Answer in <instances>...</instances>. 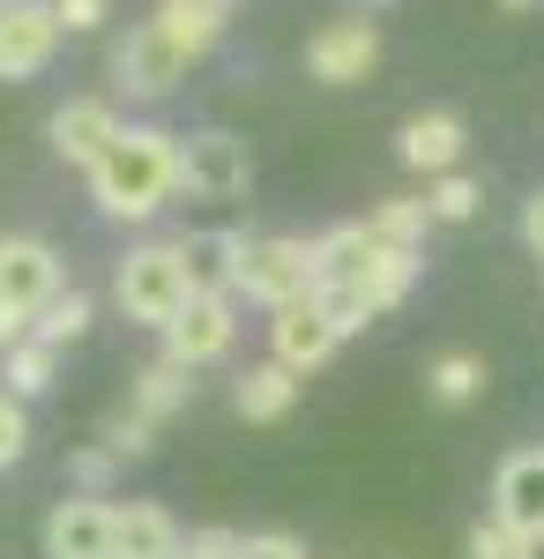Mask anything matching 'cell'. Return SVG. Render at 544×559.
I'll use <instances>...</instances> for the list:
<instances>
[{"label":"cell","mask_w":544,"mask_h":559,"mask_svg":"<svg viewBox=\"0 0 544 559\" xmlns=\"http://www.w3.org/2000/svg\"><path fill=\"white\" fill-rule=\"evenodd\" d=\"M321 292V239H292V231H269V239H247L239 254V299L253 306H298Z\"/></svg>","instance_id":"5"},{"label":"cell","mask_w":544,"mask_h":559,"mask_svg":"<svg viewBox=\"0 0 544 559\" xmlns=\"http://www.w3.org/2000/svg\"><path fill=\"white\" fill-rule=\"evenodd\" d=\"M45 134H52V150H60V165H83L90 173V165L127 134V120H120L113 97H68V105L45 120Z\"/></svg>","instance_id":"13"},{"label":"cell","mask_w":544,"mask_h":559,"mask_svg":"<svg viewBox=\"0 0 544 559\" xmlns=\"http://www.w3.org/2000/svg\"><path fill=\"white\" fill-rule=\"evenodd\" d=\"M522 239H530V254H537V269H544V187L522 202Z\"/></svg>","instance_id":"33"},{"label":"cell","mask_w":544,"mask_h":559,"mask_svg":"<svg viewBox=\"0 0 544 559\" xmlns=\"http://www.w3.org/2000/svg\"><path fill=\"white\" fill-rule=\"evenodd\" d=\"M298 381H306V373L276 366V358H261V366H247V373L232 381V411H239L247 426H284L292 403H298Z\"/></svg>","instance_id":"16"},{"label":"cell","mask_w":544,"mask_h":559,"mask_svg":"<svg viewBox=\"0 0 544 559\" xmlns=\"http://www.w3.org/2000/svg\"><path fill=\"white\" fill-rule=\"evenodd\" d=\"M335 350H343V329L321 299H298V306H276L269 313V358L292 366V373H321Z\"/></svg>","instance_id":"12"},{"label":"cell","mask_w":544,"mask_h":559,"mask_svg":"<svg viewBox=\"0 0 544 559\" xmlns=\"http://www.w3.org/2000/svg\"><path fill=\"white\" fill-rule=\"evenodd\" d=\"M23 448H31V411H23L15 388H0V471H15Z\"/></svg>","instance_id":"26"},{"label":"cell","mask_w":544,"mask_h":559,"mask_svg":"<svg viewBox=\"0 0 544 559\" xmlns=\"http://www.w3.org/2000/svg\"><path fill=\"white\" fill-rule=\"evenodd\" d=\"M462 142H470L462 112H411L403 134H395V157H403L411 173L440 179V173H456V165H462Z\"/></svg>","instance_id":"15"},{"label":"cell","mask_w":544,"mask_h":559,"mask_svg":"<svg viewBox=\"0 0 544 559\" xmlns=\"http://www.w3.org/2000/svg\"><path fill=\"white\" fill-rule=\"evenodd\" d=\"M425 202H433V224H470L477 216V179H462V173H440L433 187H425Z\"/></svg>","instance_id":"25"},{"label":"cell","mask_w":544,"mask_h":559,"mask_svg":"<svg viewBox=\"0 0 544 559\" xmlns=\"http://www.w3.org/2000/svg\"><path fill=\"white\" fill-rule=\"evenodd\" d=\"M239 559H306V545H298L292 530H253L247 545H239Z\"/></svg>","instance_id":"31"},{"label":"cell","mask_w":544,"mask_h":559,"mask_svg":"<svg viewBox=\"0 0 544 559\" xmlns=\"http://www.w3.org/2000/svg\"><path fill=\"white\" fill-rule=\"evenodd\" d=\"M515 559H544V530H537V537H522V552H515Z\"/></svg>","instance_id":"34"},{"label":"cell","mask_w":544,"mask_h":559,"mask_svg":"<svg viewBox=\"0 0 544 559\" xmlns=\"http://www.w3.org/2000/svg\"><path fill=\"white\" fill-rule=\"evenodd\" d=\"M232 336H239V299L232 292H194L187 313L165 329V358L187 366V373H202V366H216L232 350Z\"/></svg>","instance_id":"10"},{"label":"cell","mask_w":544,"mask_h":559,"mask_svg":"<svg viewBox=\"0 0 544 559\" xmlns=\"http://www.w3.org/2000/svg\"><path fill=\"white\" fill-rule=\"evenodd\" d=\"M253 187V150L224 128L179 134V194L187 202H239Z\"/></svg>","instance_id":"6"},{"label":"cell","mask_w":544,"mask_h":559,"mask_svg":"<svg viewBox=\"0 0 544 559\" xmlns=\"http://www.w3.org/2000/svg\"><path fill=\"white\" fill-rule=\"evenodd\" d=\"M358 8H388V0H358Z\"/></svg>","instance_id":"37"},{"label":"cell","mask_w":544,"mask_h":559,"mask_svg":"<svg viewBox=\"0 0 544 559\" xmlns=\"http://www.w3.org/2000/svg\"><path fill=\"white\" fill-rule=\"evenodd\" d=\"M90 313H97V306H90V292H83V284H68V292H60V299L38 313V336L68 350V344H75V336L90 329Z\"/></svg>","instance_id":"24"},{"label":"cell","mask_w":544,"mask_h":559,"mask_svg":"<svg viewBox=\"0 0 544 559\" xmlns=\"http://www.w3.org/2000/svg\"><path fill=\"white\" fill-rule=\"evenodd\" d=\"M366 224H374L388 247H425V224H433V202L425 194H388L380 210H366Z\"/></svg>","instance_id":"23"},{"label":"cell","mask_w":544,"mask_h":559,"mask_svg":"<svg viewBox=\"0 0 544 559\" xmlns=\"http://www.w3.org/2000/svg\"><path fill=\"white\" fill-rule=\"evenodd\" d=\"M68 292V261L52 239H31V231H8L0 239V350L38 336V313Z\"/></svg>","instance_id":"3"},{"label":"cell","mask_w":544,"mask_h":559,"mask_svg":"<svg viewBox=\"0 0 544 559\" xmlns=\"http://www.w3.org/2000/svg\"><path fill=\"white\" fill-rule=\"evenodd\" d=\"M179 194V134L157 120H127V134L90 165V202L113 224H150Z\"/></svg>","instance_id":"1"},{"label":"cell","mask_w":544,"mask_h":559,"mask_svg":"<svg viewBox=\"0 0 544 559\" xmlns=\"http://www.w3.org/2000/svg\"><path fill=\"white\" fill-rule=\"evenodd\" d=\"M462 552H470V559H515V552H522V530H507V522L485 508V522H470Z\"/></svg>","instance_id":"27"},{"label":"cell","mask_w":544,"mask_h":559,"mask_svg":"<svg viewBox=\"0 0 544 559\" xmlns=\"http://www.w3.org/2000/svg\"><path fill=\"white\" fill-rule=\"evenodd\" d=\"M507 15H530V8H544V0H500Z\"/></svg>","instance_id":"35"},{"label":"cell","mask_w":544,"mask_h":559,"mask_svg":"<svg viewBox=\"0 0 544 559\" xmlns=\"http://www.w3.org/2000/svg\"><path fill=\"white\" fill-rule=\"evenodd\" d=\"M60 15H52V0H0V83H31L52 68V52H60Z\"/></svg>","instance_id":"9"},{"label":"cell","mask_w":544,"mask_h":559,"mask_svg":"<svg viewBox=\"0 0 544 559\" xmlns=\"http://www.w3.org/2000/svg\"><path fill=\"white\" fill-rule=\"evenodd\" d=\"M157 23H165V38L187 52V60H202L216 38H224V15L202 8V0H157Z\"/></svg>","instance_id":"22"},{"label":"cell","mask_w":544,"mask_h":559,"mask_svg":"<svg viewBox=\"0 0 544 559\" xmlns=\"http://www.w3.org/2000/svg\"><path fill=\"white\" fill-rule=\"evenodd\" d=\"M380 60V31L366 23V15H335V23H321L314 38H306V75L329 90H351L366 83Z\"/></svg>","instance_id":"11"},{"label":"cell","mask_w":544,"mask_h":559,"mask_svg":"<svg viewBox=\"0 0 544 559\" xmlns=\"http://www.w3.org/2000/svg\"><path fill=\"white\" fill-rule=\"evenodd\" d=\"M38 545H45V559H120V500H105V492L52 500Z\"/></svg>","instance_id":"7"},{"label":"cell","mask_w":544,"mask_h":559,"mask_svg":"<svg viewBox=\"0 0 544 559\" xmlns=\"http://www.w3.org/2000/svg\"><path fill=\"white\" fill-rule=\"evenodd\" d=\"M187 530L157 500H120V559H179Z\"/></svg>","instance_id":"18"},{"label":"cell","mask_w":544,"mask_h":559,"mask_svg":"<svg viewBox=\"0 0 544 559\" xmlns=\"http://www.w3.org/2000/svg\"><path fill=\"white\" fill-rule=\"evenodd\" d=\"M485 381H493V373H485V358H477V350H440V358L425 366V395H433L440 411L477 403V395H485Z\"/></svg>","instance_id":"20"},{"label":"cell","mask_w":544,"mask_h":559,"mask_svg":"<svg viewBox=\"0 0 544 559\" xmlns=\"http://www.w3.org/2000/svg\"><path fill=\"white\" fill-rule=\"evenodd\" d=\"M187 52L165 38V23L150 15V23H134L120 45H113V83L127 90V97H142V105H157V97H172V90L187 83Z\"/></svg>","instance_id":"8"},{"label":"cell","mask_w":544,"mask_h":559,"mask_svg":"<svg viewBox=\"0 0 544 559\" xmlns=\"http://www.w3.org/2000/svg\"><path fill=\"white\" fill-rule=\"evenodd\" d=\"M202 8H216V15H224V8H232V0H202Z\"/></svg>","instance_id":"36"},{"label":"cell","mask_w":544,"mask_h":559,"mask_svg":"<svg viewBox=\"0 0 544 559\" xmlns=\"http://www.w3.org/2000/svg\"><path fill=\"white\" fill-rule=\"evenodd\" d=\"M52 15H60V31H97L113 15V0H52Z\"/></svg>","instance_id":"32"},{"label":"cell","mask_w":544,"mask_h":559,"mask_svg":"<svg viewBox=\"0 0 544 559\" xmlns=\"http://www.w3.org/2000/svg\"><path fill=\"white\" fill-rule=\"evenodd\" d=\"M187 403H194V373H187V366H172L165 350L127 381V411H142L150 426H165L172 411H187Z\"/></svg>","instance_id":"19"},{"label":"cell","mask_w":544,"mask_h":559,"mask_svg":"<svg viewBox=\"0 0 544 559\" xmlns=\"http://www.w3.org/2000/svg\"><path fill=\"white\" fill-rule=\"evenodd\" d=\"M113 299L134 329H157L165 336L172 321L187 313L194 299V269H187V247L179 239H142V247H127L120 269H113Z\"/></svg>","instance_id":"2"},{"label":"cell","mask_w":544,"mask_h":559,"mask_svg":"<svg viewBox=\"0 0 544 559\" xmlns=\"http://www.w3.org/2000/svg\"><path fill=\"white\" fill-rule=\"evenodd\" d=\"M418 269H425L418 247H380L366 269H351V276H329V284H321L314 299L335 313V329H343V336H358L366 321L395 313V306L418 292Z\"/></svg>","instance_id":"4"},{"label":"cell","mask_w":544,"mask_h":559,"mask_svg":"<svg viewBox=\"0 0 544 559\" xmlns=\"http://www.w3.org/2000/svg\"><path fill=\"white\" fill-rule=\"evenodd\" d=\"M127 455L120 448H113V440H90L83 455H75V463H68V471H75V492H105V485H113V471H120Z\"/></svg>","instance_id":"28"},{"label":"cell","mask_w":544,"mask_h":559,"mask_svg":"<svg viewBox=\"0 0 544 559\" xmlns=\"http://www.w3.org/2000/svg\"><path fill=\"white\" fill-rule=\"evenodd\" d=\"M52 373H60V344H45V336H23V344L0 350V388H15L23 403H31V395H45V388H52Z\"/></svg>","instance_id":"21"},{"label":"cell","mask_w":544,"mask_h":559,"mask_svg":"<svg viewBox=\"0 0 544 559\" xmlns=\"http://www.w3.org/2000/svg\"><path fill=\"white\" fill-rule=\"evenodd\" d=\"M150 418H142V411H120V418H105V432H97V440H113V448H120V455H150Z\"/></svg>","instance_id":"30"},{"label":"cell","mask_w":544,"mask_h":559,"mask_svg":"<svg viewBox=\"0 0 544 559\" xmlns=\"http://www.w3.org/2000/svg\"><path fill=\"white\" fill-rule=\"evenodd\" d=\"M239 530H224V522H202V530H187V545H179V559H239Z\"/></svg>","instance_id":"29"},{"label":"cell","mask_w":544,"mask_h":559,"mask_svg":"<svg viewBox=\"0 0 544 559\" xmlns=\"http://www.w3.org/2000/svg\"><path fill=\"white\" fill-rule=\"evenodd\" d=\"M187 269H194V292H232L239 299V254H247V231H179Z\"/></svg>","instance_id":"17"},{"label":"cell","mask_w":544,"mask_h":559,"mask_svg":"<svg viewBox=\"0 0 544 559\" xmlns=\"http://www.w3.org/2000/svg\"><path fill=\"white\" fill-rule=\"evenodd\" d=\"M493 515L522 537L544 530V448H515L500 471H493Z\"/></svg>","instance_id":"14"}]
</instances>
